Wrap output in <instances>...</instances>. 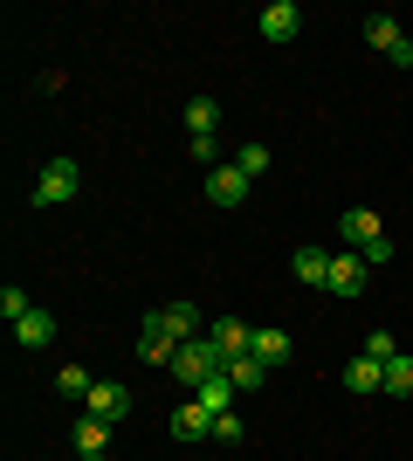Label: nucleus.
Segmentation results:
<instances>
[{"label": "nucleus", "mask_w": 413, "mask_h": 461, "mask_svg": "<svg viewBox=\"0 0 413 461\" xmlns=\"http://www.w3.org/2000/svg\"><path fill=\"white\" fill-rule=\"evenodd\" d=\"M83 461H103V455H83Z\"/></svg>", "instance_id": "obj_27"}, {"label": "nucleus", "mask_w": 413, "mask_h": 461, "mask_svg": "<svg viewBox=\"0 0 413 461\" xmlns=\"http://www.w3.org/2000/svg\"><path fill=\"white\" fill-rule=\"evenodd\" d=\"M90 385H97V379H90L83 366H62L56 372V393H62V400H90Z\"/></svg>", "instance_id": "obj_21"}, {"label": "nucleus", "mask_w": 413, "mask_h": 461, "mask_svg": "<svg viewBox=\"0 0 413 461\" xmlns=\"http://www.w3.org/2000/svg\"><path fill=\"white\" fill-rule=\"evenodd\" d=\"M83 406H90V413H97V420H111V427H118L124 420V413H131V400H124V385H90V400H83Z\"/></svg>", "instance_id": "obj_12"}, {"label": "nucleus", "mask_w": 413, "mask_h": 461, "mask_svg": "<svg viewBox=\"0 0 413 461\" xmlns=\"http://www.w3.org/2000/svg\"><path fill=\"white\" fill-rule=\"evenodd\" d=\"M138 351H145L152 366H173V358H179V338H173V330H158L152 317H145V338H138Z\"/></svg>", "instance_id": "obj_15"}, {"label": "nucleus", "mask_w": 413, "mask_h": 461, "mask_svg": "<svg viewBox=\"0 0 413 461\" xmlns=\"http://www.w3.org/2000/svg\"><path fill=\"white\" fill-rule=\"evenodd\" d=\"M365 358H379V366H386V358H400L393 330H373V338H365Z\"/></svg>", "instance_id": "obj_26"}, {"label": "nucleus", "mask_w": 413, "mask_h": 461, "mask_svg": "<svg viewBox=\"0 0 413 461\" xmlns=\"http://www.w3.org/2000/svg\"><path fill=\"white\" fill-rule=\"evenodd\" d=\"M207 427H214V413H207L200 400H186L173 413V441H207Z\"/></svg>", "instance_id": "obj_13"}, {"label": "nucleus", "mask_w": 413, "mask_h": 461, "mask_svg": "<svg viewBox=\"0 0 413 461\" xmlns=\"http://www.w3.org/2000/svg\"><path fill=\"white\" fill-rule=\"evenodd\" d=\"M28 310H35V303H28V296H21V289H0V317H7V324H21V317H28Z\"/></svg>", "instance_id": "obj_25"}, {"label": "nucleus", "mask_w": 413, "mask_h": 461, "mask_svg": "<svg viewBox=\"0 0 413 461\" xmlns=\"http://www.w3.org/2000/svg\"><path fill=\"white\" fill-rule=\"evenodd\" d=\"M103 441H111V420L83 413V420H76V447H83V455H103Z\"/></svg>", "instance_id": "obj_19"}, {"label": "nucleus", "mask_w": 413, "mask_h": 461, "mask_svg": "<svg viewBox=\"0 0 413 461\" xmlns=\"http://www.w3.org/2000/svg\"><path fill=\"white\" fill-rule=\"evenodd\" d=\"M296 283L324 289V283H331V255H324V249H296Z\"/></svg>", "instance_id": "obj_16"}, {"label": "nucleus", "mask_w": 413, "mask_h": 461, "mask_svg": "<svg viewBox=\"0 0 413 461\" xmlns=\"http://www.w3.org/2000/svg\"><path fill=\"white\" fill-rule=\"evenodd\" d=\"M228 379H235V393H256V385L269 379V366H262V358H235V366H228Z\"/></svg>", "instance_id": "obj_22"}, {"label": "nucleus", "mask_w": 413, "mask_h": 461, "mask_svg": "<svg viewBox=\"0 0 413 461\" xmlns=\"http://www.w3.org/2000/svg\"><path fill=\"white\" fill-rule=\"evenodd\" d=\"M296 28H303L296 0H269V7H262V35L269 41H296Z\"/></svg>", "instance_id": "obj_10"}, {"label": "nucleus", "mask_w": 413, "mask_h": 461, "mask_svg": "<svg viewBox=\"0 0 413 461\" xmlns=\"http://www.w3.org/2000/svg\"><path fill=\"white\" fill-rule=\"evenodd\" d=\"M166 372H173V379L186 385V393H200L207 379H220V372H228V358H220V345H214V338H193V345H179V358H173Z\"/></svg>", "instance_id": "obj_1"}, {"label": "nucleus", "mask_w": 413, "mask_h": 461, "mask_svg": "<svg viewBox=\"0 0 413 461\" xmlns=\"http://www.w3.org/2000/svg\"><path fill=\"white\" fill-rule=\"evenodd\" d=\"M345 241H352L358 255H373L386 234H379V213H365V207H345Z\"/></svg>", "instance_id": "obj_9"}, {"label": "nucleus", "mask_w": 413, "mask_h": 461, "mask_svg": "<svg viewBox=\"0 0 413 461\" xmlns=\"http://www.w3.org/2000/svg\"><path fill=\"white\" fill-rule=\"evenodd\" d=\"M365 269H373V262L352 255V249L331 255V283H324V289H331V296H365Z\"/></svg>", "instance_id": "obj_5"}, {"label": "nucleus", "mask_w": 413, "mask_h": 461, "mask_svg": "<svg viewBox=\"0 0 413 461\" xmlns=\"http://www.w3.org/2000/svg\"><path fill=\"white\" fill-rule=\"evenodd\" d=\"M365 41H373L379 56H393L400 69H413V41L400 35V21H393V14H365Z\"/></svg>", "instance_id": "obj_3"}, {"label": "nucleus", "mask_w": 413, "mask_h": 461, "mask_svg": "<svg viewBox=\"0 0 413 461\" xmlns=\"http://www.w3.org/2000/svg\"><path fill=\"white\" fill-rule=\"evenodd\" d=\"M207 441H220V447H241V420H235V413H214V427H207Z\"/></svg>", "instance_id": "obj_23"}, {"label": "nucleus", "mask_w": 413, "mask_h": 461, "mask_svg": "<svg viewBox=\"0 0 413 461\" xmlns=\"http://www.w3.org/2000/svg\"><path fill=\"white\" fill-rule=\"evenodd\" d=\"M386 393H393V400H413V358H407V351L386 358Z\"/></svg>", "instance_id": "obj_20"}, {"label": "nucleus", "mask_w": 413, "mask_h": 461, "mask_svg": "<svg viewBox=\"0 0 413 461\" xmlns=\"http://www.w3.org/2000/svg\"><path fill=\"white\" fill-rule=\"evenodd\" d=\"M207 338H214V345H220V358H228V366L256 351V330L241 324V317H214V324H207Z\"/></svg>", "instance_id": "obj_4"}, {"label": "nucleus", "mask_w": 413, "mask_h": 461, "mask_svg": "<svg viewBox=\"0 0 413 461\" xmlns=\"http://www.w3.org/2000/svg\"><path fill=\"white\" fill-rule=\"evenodd\" d=\"M248 358H262V366H290V338H283V330H256V351H248Z\"/></svg>", "instance_id": "obj_17"}, {"label": "nucleus", "mask_w": 413, "mask_h": 461, "mask_svg": "<svg viewBox=\"0 0 413 461\" xmlns=\"http://www.w3.org/2000/svg\"><path fill=\"white\" fill-rule=\"evenodd\" d=\"M186 131H193V145H214V131H220V104L214 96H193V104H186Z\"/></svg>", "instance_id": "obj_11"}, {"label": "nucleus", "mask_w": 413, "mask_h": 461, "mask_svg": "<svg viewBox=\"0 0 413 461\" xmlns=\"http://www.w3.org/2000/svg\"><path fill=\"white\" fill-rule=\"evenodd\" d=\"M207 200H214V207H241V200H248V173H241V166H214V173H207Z\"/></svg>", "instance_id": "obj_7"}, {"label": "nucleus", "mask_w": 413, "mask_h": 461, "mask_svg": "<svg viewBox=\"0 0 413 461\" xmlns=\"http://www.w3.org/2000/svg\"><path fill=\"white\" fill-rule=\"evenodd\" d=\"M83 173H76V158H49L35 179V207H62V200H76Z\"/></svg>", "instance_id": "obj_2"}, {"label": "nucleus", "mask_w": 413, "mask_h": 461, "mask_svg": "<svg viewBox=\"0 0 413 461\" xmlns=\"http://www.w3.org/2000/svg\"><path fill=\"white\" fill-rule=\"evenodd\" d=\"M193 400L207 406V413H235V406H228V400H235V379H228V372H220V379H207V385H200Z\"/></svg>", "instance_id": "obj_18"}, {"label": "nucleus", "mask_w": 413, "mask_h": 461, "mask_svg": "<svg viewBox=\"0 0 413 461\" xmlns=\"http://www.w3.org/2000/svg\"><path fill=\"white\" fill-rule=\"evenodd\" d=\"M345 385H352V393H386V366H379V358H365V351H358L352 366H345Z\"/></svg>", "instance_id": "obj_14"}, {"label": "nucleus", "mask_w": 413, "mask_h": 461, "mask_svg": "<svg viewBox=\"0 0 413 461\" xmlns=\"http://www.w3.org/2000/svg\"><path fill=\"white\" fill-rule=\"evenodd\" d=\"M235 166H241L248 179H256V173H269V145H241V152H235Z\"/></svg>", "instance_id": "obj_24"}, {"label": "nucleus", "mask_w": 413, "mask_h": 461, "mask_svg": "<svg viewBox=\"0 0 413 461\" xmlns=\"http://www.w3.org/2000/svg\"><path fill=\"white\" fill-rule=\"evenodd\" d=\"M152 324H158V330H173L179 345L207 338V324H200V310H193V303H166V310H152Z\"/></svg>", "instance_id": "obj_6"}, {"label": "nucleus", "mask_w": 413, "mask_h": 461, "mask_svg": "<svg viewBox=\"0 0 413 461\" xmlns=\"http://www.w3.org/2000/svg\"><path fill=\"white\" fill-rule=\"evenodd\" d=\"M14 345L21 351H41V345H56V310H28V317H21V324H14Z\"/></svg>", "instance_id": "obj_8"}]
</instances>
